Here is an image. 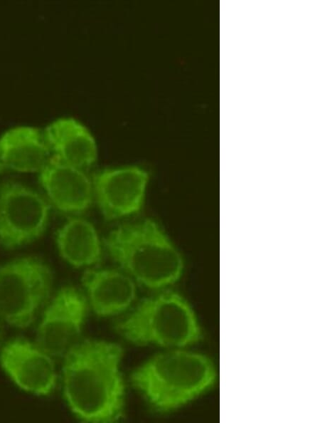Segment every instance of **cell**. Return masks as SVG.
<instances>
[{
    "instance_id": "cell-13",
    "label": "cell",
    "mask_w": 320,
    "mask_h": 423,
    "mask_svg": "<svg viewBox=\"0 0 320 423\" xmlns=\"http://www.w3.org/2000/svg\"><path fill=\"white\" fill-rule=\"evenodd\" d=\"M52 157L43 132L37 127H11L0 136V163L4 169L39 172Z\"/></svg>"
},
{
    "instance_id": "cell-14",
    "label": "cell",
    "mask_w": 320,
    "mask_h": 423,
    "mask_svg": "<svg viewBox=\"0 0 320 423\" xmlns=\"http://www.w3.org/2000/svg\"><path fill=\"white\" fill-rule=\"evenodd\" d=\"M55 243L60 256L73 266H90L102 258L99 235L92 224L84 218L68 219L58 229Z\"/></svg>"
},
{
    "instance_id": "cell-7",
    "label": "cell",
    "mask_w": 320,
    "mask_h": 423,
    "mask_svg": "<svg viewBox=\"0 0 320 423\" xmlns=\"http://www.w3.org/2000/svg\"><path fill=\"white\" fill-rule=\"evenodd\" d=\"M86 313V300L77 288H61L44 311L36 344L51 357H64L79 343Z\"/></svg>"
},
{
    "instance_id": "cell-8",
    "label": "cell",
    "mask_w": 320,
    "mask_h": 423,
    "mask_svg": "<svg viewBox=\"0 0 320 423\" xmlns=\"http://www.w3.org/2000/svg\"><path fill=\"white\" fill-rule=\"evenodd\" d=\"M149 178L146 169L135 165L96 172L92 178L94 200L103 217L111 221L138 213L144 202Z\"/></svg>"
},
{
    "instance_id": "cell-4",
    "label": "cell",
    "mask_w": 320,
    "mask_h": 423,
    "mask_svg": "<svg viewBox=\"0 0 320 423\" xmlns=\"http://www.w3.org/2000/svg\"><path fill=\"white\" fill-rule=\"evenodd\" d=\"M127 340L171 348L193 345L201 338V329L192 308L176 292L164 291L143 300L117 325Z\"/></svg>"
},
{
    "instance_id": "cell-10",
    "label": "cell",
    "mask_w": 320,
    "mask_h": 423,
    "mask_svg": "<svg viewBox=\"0 0 320 423\" xmlns=\"http://www.w3.org/2000/svg\"><path fill=\"white\" fill-rule=\"evenodd\" d=\"M38 180L50 204L63 214L78 215L94 200L92 179L84 169L53 156L39 172Z\"/></svg>"
},
{
    "instance_id": "cell-5",
    "label": "cell",
    "mask_w": 320,
    "mask_h": 423,
    "mask_svg": "<svg viewBox=\"0 0 320 423\" xmlns=\"http://www.w3.org/2000/svg\"><path fill=\"white\" fill-rule=\"evenodd\" d=\"M53 285L50 267L23 256L0 266V318L21 329L29 327L47 302Z\"/></svg>"
},
{
    "instance_id": "cell-2",
    "label": "cell",
    "mask_w": 320,
    "mask_h": 423,
    "mask_svg": "<svg viewBox=\"0 0 320 423\" xmlns=\"http://www.w3.org/2000/svg\"><path fill=\"white\" fill-rule=\"evenodd\" d=\"M104 244L110 257L139 283L161 289L176 282L183 270L181 254L153 219L123 224Z\"/></svg>"
},
{
    "instance_id": "cell-9",
    "label": "cell",
    "mask_w": 320,
    "mask_h": 423,
    "mask_svg": "<svg viewBox=\"0 0 320 423\" xmlns=\"http://www.w3.org/2000/svg\"><path fill=\"white\" fill-rule=\"evenodd\" d=\"M53 357L37 344L16 338L0 351L1 367L21 389L37 395L50 393L56 383Z\"/></svg>"
},
{
    "instance_id": "cell-1",
    "label": "cell",
    "mask_w": 320,
    "mask_h": 423,
    "mask_svg": "<svg viewBox=\"0 0 320 423\" xmlns=\"http://www.w3.org/2000/svg\"><path fill=\"white\" fill-rule=\"evenodd\" d=\"M122 355L117 344L85 340L64 357V395L71 410L80 419L107 422L121 416L124 404L119 370Z\"/></svg>"
},
{
    "instance_id": "cell-3",
    "label": "cell",
    "mask_w": 320,
    "mask_h": 423,
    "mask_svg": "<svg viewBox=\"0 0 320 423\" xmlns=\"http://www.w3.org/2000/svg\"><path fill=\"white\" fill-rule=\"evenodd\" d=\"M131 380L155 410L167 412L210 390L216 370L206 355L176 349L154 356L132 373Z\"/></svg>"
},
{
    "instance_id": "cell-6",
    "label": "cell",
    "mask_w": 320,
    "mask_h": 423,
    "mask_svg": "<svg viewBox=\"0 0 320 423\" xmlns=\"http://www.w3.org/2000/svg\"><path fill=\"white\" fill-rule=\"evenodd\" d=\"M50 204L36 190L21 182L0 183V246L14 249L38 239L50 219Z\"/></svg>"
},
{
    "instance_id": "cell-12",
    "label": "cell",
    "mask_w": 320,
    "mask_h": 423,
    "mask_svg": "<svg viewBox=\"0 0 320 423\" xmlns=\"http://www.w3.org/2000/svg\"><path fill=\"white\" fill-rule=\"evenodd\" d=\"M82 282L92 310L100 316L124 311L136 296L133 278L124 271L88 270L83 274Z\"/></svg>"
},
{
    "instance_id": "cell-11",
    "label": "cell",
    "mask_w": 320,
    "mask_h": 423,
    "mask_svg": "<svg viewBox=\"0 0 320 423\" xmlns=\"http://www.w3.org/2000/svg\"><path fill=\"white\" fill-rule=\"evenodd\" d=\"M43 132L52 156L57 160L84 170L96 162L95 140L78 120L70 117L58 118Z\"/></svg>"
},
{
    "instance_id": "cell-15",
    "label": "cell",
    "mask_w": 320,
    "mask_h": 423,
    "mask_svg": "<svg viewBox=\"0 0 320 423\" xmlns=\"http://www.w3.org/2000/svg\"><path fill=\"white\" fill-rule=\"evenodd\" d=\"M4 169V167L0 163V174L3 172Z\"/></svg>"
}]
</instances>
